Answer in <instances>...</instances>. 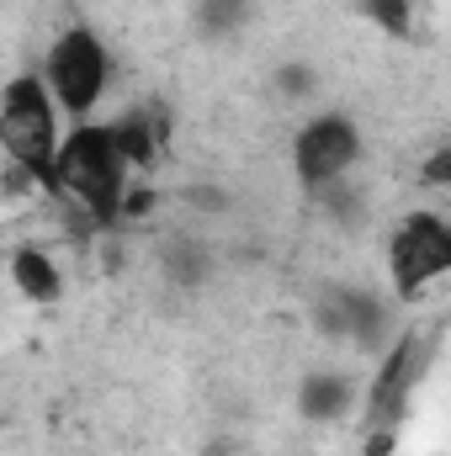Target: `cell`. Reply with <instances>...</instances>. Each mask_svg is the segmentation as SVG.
<instances>
[{
	"mask_svg": "<svg viewBox=\"0 0 451 456\" xmlns=\"http://www.w3.org/2000/svg\"><path fill=\"white\" fill-rule=\"evenodd\" d=\"M43 186L59 202L80 208L86 218L112 224L122 208V186H127V159L107 127H75L70 138H59V154H53Z\"/></svg>",
	"mask_w": 451,
	"mask_h": 456,
	"instance_id": "1",
	"label": "cell"
},
{
	"mask_svg": "<svg viewBox=\"0 0 451 456\" xmlns=\"http://www.w3.org/2000/svg\"><path fill=\"white\" fill-rule=\"evenodd\" d=\"M0 149L11 154L16 170H27L37 181L48 175V165L59 154V107L43 91V80L16 75L0 91Z\"/></svg>",
	"mask_w": 451,
	"mask_h": 456,
	"instance_id": "2",
	"label": "cell"
},
{
	"mask_svg": "<svg viewBox=\"0 0 451 456\" xmlns=\"http://www.w3.org/2000/svg\"><path fill=\"white\" fill-rule=\"evenodd\" d=\"M107 75H112V59L102 48V37L91 27H70L53 37L48 48V69H43V91L53 96V107L70 117H86L102 91H107Z\"/></svg>",
	"mask_w": 451,
	"mask_h": 456,
	"instance_id": "3",
	"label": "cell"
},
{
	"mask_svg": "<svg viewBox=\"0 0 451 456\" xmlns=\"http://www.w3.org/2000/svg\"><path fill=\"white\" fill-rule=\"evenodd\" d=\"M388 265H393V287L404 297L425 292L430 281H441L451 271V228L436 213H409L398 224V233H393Z\"/></svg>",
	"mask_w": 451,
	"mask_h": 456,
	"instance_id": "4",
	"label": "cell"
},
{
	"mask_svg": "<svg viewBox=\"0 0 451 456\" xmlns=\"http://www.w3.org/2000/svg\"><path fill=\"white\" fill-rule=\"evenodd\" d=\"M356 154H361V133L345 117H314L292 143V170H298L303 186L324 191L356 165Z\"/></svg>",
	"mask_w": 451,
	"mask_h": 456,
	"instance_id": "5",
	"label": "cell"
},
{
	"mask_svg": "<svg viewBox=\"0 0 451 456\" xmlns=\"http://www.w3.org/2000/svg\"><path fill=\"white\" fill-rule=\"evenodd\" d=\"M425 366H430V340H425V335H398L393 350L382 355L372 387H366V419L388 430V425L409 409V393L420 387Z\"/></svg>",
	"mask_w": 451,
	"mask_h": 456,
	"instance_id": "6",
	"label": "cell"
},
{
	"mask_svg": "<svg viewBox=\"0 0 451 456\" xmlns=\"http://www.w3.org/2000/svg\"><path fill=\"white\" fill-rule=\"evenodd\" d=\"M11 281L21 287L27 303H59V292H64V276H59V265H53L43 249H16Z\"/></svg>",
	"mask_w": 451,
	"mask_h": 456,
	"instance_id": "7",
	"label": "cell"
},
{
	"mask_svg": "<svg viewBox=\"0 0 451 456\" xmlns=\"http://www.w3.org/2000/svg\"><path fill=\"white\" fill-rule=\"evenodd\" d=\"M356 5L372 27H382L393 37H409L420 27V0H356Z\"/></svg>",
	"mask_w": 451,
	"mask_h": 456,
	"instance_id": "8",
	"label": "cell"
},
{
	"mask_svg": "<svg viewBox=\"0 0 451 456\" xmlns=\"http://www.w3.org/2000/svg\"><path fill=\"white\" fill-rule=\"evenodd\" d=\"M345 403H350L345 377H308L303 382V414L308 419H335V414H345Z\"/></svg>",
	"mask_w": 451,
	"mask_h": 456,
	"instance_id": "9",
	"label": "cell"
},
{
	"mask_svg": "<svg viewBox=\"0 0 451 456\" xmlns=\"http://www.w3.org/2000/svg\"><path fill=\"white\" fill-rule=\"evenodd\" d=\"M244 21V0H202V27L208 32H224Z\"/></svg>",
	"mask_w": 451,
	"mask_h": 456,
	"instance_id": "10",
	"label": "cell"
}]
</instances>
